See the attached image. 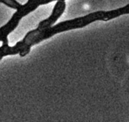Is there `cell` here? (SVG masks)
<instances>
[{"label":"cell","instance_id":"6da1fadb","mask_svg":"<svg viewBox=\"0 0 129 122\" xmlns=\"http://www.w3.org/2000/svg\"><path fill=\"white\" fill-rule=\"evenodd\" d=\"M54 1L59 0H28L26 4L21 5L17 8V12L13 14L8 23L0 28V41H8V35L17 27L20 20L24 17L33 12L39 5H46Z\"/></svg>","mask_w":129,"mask_h":122},{"label":"cell","instance_id":"7a4b0ae2","mask_svg":"<svg viewBox=\"0 0 129 122\" xmlns=\"http://www.w3.org/2000/svg\"><path fill=\"white\" fill-rule=\"evenodd\" d=\"M36 39H35V31L34 29L29 31L24 39L18 41L13 47L8 45V41L2 42V45L0 47V60L4 57L9 56V55L19 54L21 57H25L30 52L32 46L36 45Z\"/></svg>","mask_w":129,"mask_h":122},{"label":"cell","instance_id":"3957f363","mask_svg":"<svg viewBox=\"0 0 129 122\" xmlns=\"http://www.w3.org/2000/svg\"><path fill=\"white\" fill-rule=\"evenodd\" d=\"M66 8V2L65 1H57L54 9L52 11L51 14L45 20H42L38 25V28L40 29H45L50 27H52L55 24L57 20L60 18V17L63 14Z\"/></svg>","mask_w":129,"mask_h":122},{"label":"cell","instance_id":"277c9868","mask_svg":"<svg viewBox=\"0 0 129 122\" xmlns=\"http://www.w3.org/2000/svg\"><path fill=\"white\" fill-rule=\"evenodd\" d=\"M0 3H3L6 6L16 10L17 8H19L21 5V4L17 2L16 0H0Z\"/></svg>","mask_w":129,"mask_h":122}]
</instances>
